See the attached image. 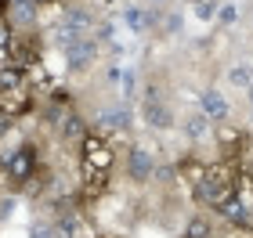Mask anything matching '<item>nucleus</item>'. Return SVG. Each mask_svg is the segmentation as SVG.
Here are the masks:
<instances>
[{
    "label": "nucleus",
    "instance_id": "19",
    "mask_svg": "<svg viewBox=\"0 0 253 238\" xmlns=\"http://www.w3.org/2000/svg\"><path fill=\"white\" fill-rule=\"evenodd\" d=\"M33 4H37V7H47V4H54V0H33Z\"/></svg>",
    "mask_w": 253,
    "mask_h": 238
},
{
    "label": "nucleus",
    "instance_id": "7",
    "mask_svg": "<svg viewBox=\"0 0 253 238\" xmlns=\"http://www.w3.org/2000/svg\"><path fill=\"white\" fill-rule=\"evenodd\" d=\"M126 166H130V177H134V180L156 177V159L148 155L145 148H130V155H126Z\"/></svg>",
    "mask_w": 253,
    "mask_h": 238
},
{
    "label": "nucleus",
    "instance_id": "15",
    "mask_svg": "<svg viewBox=\"0 0 253 238\" xmlns=\"http://www.w3.org/2000/svg\"><path fill=\"white\" fill-rule=\"evenodd\" d=\"M228 79H232L235 87H253V69H250V65H232Z\"/></svg>",
    "mask_w": 253,
    "mask_h": 238
},
{
    "label": "nucleus",
    "instance_id": "12",
    "mask_svg": "<svg viewBox=\"0 0 253 238\" xmlns=\"http://www.w3.org/2000/svg\"><path fill=\"white\" fill-rule=\"evenodd\" d=\"M98 127H105V130H120L130 123V116H126V108H98V116H94Z\"/></svg>",
    "mask_w": 253,
    "mask_h": 238
},
{
    "label": "nucleus",
    "instance_id": "11",
    "mask_svg": "<svg viewBox=\"0 0 253 238\" xmlns=\"http://www.w3.org/2000/svg\"><path fill=\"white\" fill-rule=\"evenodd\" d=\"M213 137L221 141V148H224V152H239V148H243V130H235V127L213 123Z\"/></svg>",
    "mask_w": 253,
    "mask_h": 238
},
{
    "label": "nucleus",
    "instance_id": "2",
    "mask_svg": "<svg viewBox=\"0 0 253 238\" xmlns=\"http://www.w3.org/2000/svg\"><path fill=\"white\" fill-rule=\"evenodd\" d=\"M4 170H7V180L11 184H26V180H37V170H40V152L33 144H18L15 152H4Z\"/></svg>",
    "mask_w": 253,
    "mask_h": 238
},
{
    "label": "nucleus",
    "instance_id": "3",
    "mask_svg": "<svg viewBox=\"0 0 253 238\" xmlns=\"http://www.w3.org/2000/svg\"><path fill=\"white\" fill-rule=\"evenodd\" d=\"M54 228H58V238H98L90 217H87L80 206H69V202L58 209V217H54Z\"/></svg>",
    "mask_w": 253,
    "mask_h": 238
},
{
    "label": "nucleus",
    "instance_id": "5",
    "mask_svg": "<svg viewBox=\"0 0 253 238\" xmlns=\"http://www.w3.org/2000/svg\"><path fill=\"white\" fill-rule=\"evenodd\" d=\"M112 166V148L105 137L98 134H84V170H98V173H109Z\"/></svg>",
    "mask_w": 253,
    "mask_h": 238
},
{
    "label": "nucleus",
    "instance_id": "8",
    "mask_svg": "<svg viewBox=\"0 0 253 238\" xmlns=\"http://www.w3.org/2000/svg\"><path fill=\"white\" fill-rule=\"evenodd\" d=\"M145 123H148V127H170V108L159 101L156 87L148 90V98H145Z\"/></svg>",
    "mask_w": 253,
    "mask_h": 238
},
{
    "label": "nucleus",
    "instance_id": "9",
    "mask_svg": "<svg viewBox=\"0 0 253 238\" xmlns=\"http://www.w3.org/2000/svg\"><path fill=\"white\" fill-rule=\"evenodd\" d=\"M203 116L206 119H213V123H224V116H228V101H224V94H221V90H203Z\"/></svg>",
    "mask_w": 253,
    "mask_h": 238
},
{
    "label": "nucleus",
    "instance_id": "6",
    "mask_svg": "<svg viewBox=\"0 0 253 238\" xmlns=\"http://www.w3.org/2000/svg\"><path fill=\"white\" fill-rule=\"evenodd\" d=\"M65 51V65L69 69H87L90 62H94V54H98V40L94 36H84V40H76V43H69Z\"/></svg>",
    "mask_w": 253,
    "mask_h": 238
},
{
    "label": "nucleus",
    "instance_id": "21",
    "mask_svg": "<svg viewBox=\"0 0 253 238\" xmlns=\"http://www.w3.org/2000/svg\"><path fill=\"white\" fill-rule=\"evenodd\" d=\"M250 98H253V94H250Z\"/></svg>",
    "mask_w": 253,
    "mask_h": 238
},
{
    "label": "nucleus",
    "instance_id": "20",
    "mask_svg": "<svg viewBox=\"0 0 253 238\" xmlns=\"http://www.w3.org/2000/svg\"><path fill=\"white\" fill-rule=\"evenodd\" d=\"M156 4H163V0H156Z\"/></svg>",
    "mask_w": 253,
    "mask_h": 238
},
{
    "label": "nucleus",
    "instance_id": "4",
    "mask_svg": "<svg viewBox=\"0 0 253 238\" xmlns=\"http://www.w3.org/2000/svg\"><path fill=\"white\" fill-rule=\"evenodd\" d=\"M29 105H33V94L26 87V79H22V83H11V87H0V116L4 119L26 116Z\"/></svg>",
    "mask_w": 253,
    "mask_h": 238
},
{
    "label": "nucleus",
    "instance_id": "14",
    "mask_svg": "<svg viewBox=\"0 0 253 238\" xmlns=\"http://www.w3.org/2000/svg\"><path fill=\"white\" fill-rule=\"evenodd\" d=\"M185 134L195 137V141H203L206 134H210V119H206L203 112H199V116H192V119H185Z\"/></svg>",
    "mask_w": 253,
    "mask_h": 238
},
{
    "label": "nucleus",
    "instance_id": "18",
    "mask_svg": "<svg viewBox=\"0 0 253 238\" xmlns=\"http://www.w3.org/2000/svg\"><path fill=\"white\" fill-rule=\"evenodd\" d=\"M185 238H210V224H206L203 217H195V220L188 224V231H185Z\"/></svg>",
    "mask_w": 253,
    "mask_h": 238
},
{
    "label": "nucleus",
    "instance_id": "16",
    "mask_svg": "<svg viewBox=\"0 0 253 238\" xmlns=\"http://www.w3.org/2000/svg\"><path fill=\"white\" fill-rule=\"evenodd\" d=\"M62 134H65V137H76V134H84V119L73 116V112H65V116H62Z\"/></svg>",
    "mask_w": 253,
    "mask_h": 238
},
{
    "label": "nucleus",
    "instance_id": "17",
    "mask_svg": "<svg viewBox=\"0 0 253 238\" xmlns=\"http://www.w3.org/2000/svg\"><path fill=\"white\" fill-rule=\"evenodd\" d=\"M33 238H58L54 220H37V224H33Z\"/></svg>",
    "mask_w": 253,
    "mask_h": 238
},
{
    "label": "nucleus",
    "instance_id": "10",
    "mask_svg": "<svg viewBox=\"0 0 253 238\" xmlns=\"http://www.w3.org/2000/svg\"><path fill=\"white\" fill-rule=\"evenodd\" d=\"M217 217L221 220H228V224H235V228H246V220H250V209L239 202L235 195L224 202V206H217Z\"/></svg>",
    "mask_w": 253,
    "mask_h": 238
},
{
    "label": "nucleus",
    "instance_id": "13",
    "mask_svg": "<svg viewBox=\"0 0 253 238\" xmlns=\"http://www.w3.org/2000/svg\"><path fill=\"white\" fill-rule=\"evenodd\" d=\"M11 18H15L18 26H33V22H37V4H33V0H11Z\"/></svg>",
    "mask_w": 253,
    "mask_h": 238
},
{
    "label": "nucleus",
    "instance_id": "1",
    "mask_svg": "<svg viewBox=\"0 0 253 238\" xmlns=\"http://www.w3.org/2000/svg\"><path fill=\"white\" fill-rule=\"evenodd\" d=\"M195 195H199L203 206H224L228 199L235 195V177L228 173L224 166H213V170H203V177L195 180Z\"/></svg>",
    "mask_w": 253,
    "mask_h": 238
}]
</instances>
